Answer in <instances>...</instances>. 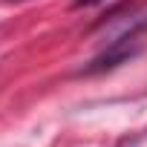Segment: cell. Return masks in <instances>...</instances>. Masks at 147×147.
Listing matches in <instances>:
<instances>
[{"mask_svg": "<svg viewBox=\"0 0 147 147\" xmlns=\"http://www.w3.org/2000/svg\"><path fill=\"white\" fill-rule=\"evenodd\" d=\"M98 3H104V0H75V9H84V6H98Z\"/></svg>", "mask_w": 147, "mask_h": 147, "instance_id": "2", "label": "cell"}, {"mask_svg": "<svg viewBox=\"0 0 147 147\" xmlns=\"http://www.w3.org/2000/svg\"><path fill=\"white\" fill-rule=\"evenodd\" d=\"M144 32H147V18H144V20L130 23V29H124L115 40H110V43H107V49H104V52H98V55H95V58L81 69V75L107 72V69H113V66H118V63H124V61L136 58V55L141 52V46H144Z\"/></svg>", "mask_w": 147, "mask_h": 147, "instance_id": "1", "label": "cell"}]
</instances>
